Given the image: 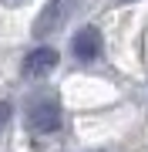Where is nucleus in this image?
Returning a JSON list of instances; mask_svg holds the SVG:
<instances>
[{"label": "nucleus", "instance_id": "nucleus-4", "mask_svg": "<svg viewBox=\"0 0 148 152\" xmlns=\"http://www.w3.org/2000/svg\"><path fill=\"white\" fill-rule=\"evenodd\" d=\"M57 68V51L54 48H34L27 58H24V75L27 78H40V75H51Z\"/></svg>", "mask_w": 148, "mask_h": 152}, {"label": "nucleus", "instance_id": "nucleus-5", "mask_svg": "<svg viewBox=\"0 0 148 152\" xmlns=\"http://www.w3.org/2000/svg\"><path fill=\"white\" fill-rule=\"evenodd\" d=\"M7 122H10V105H7V102H0V129H4Z\"/></svg>", "mask_w": 148, "mask_h": 152}, {"label": "nucleus", "instance_id": "nucleus-3", "mask_svg": "<svg viewBox=\"0 0 148 152\" xmlns=\"http://www.w3.org/2000/svg\"><path fill=\"white\" fill-rule=\"evenodd\" d=\"M101 34H98V27H81L74 34V41H71V51H74V58L77 61H98V54H101Z\"/></svg>", "mask_w": 148, "mask_h": 152}, {"label": "nucleus", "instance_id": "nucleus-1", "mask_svg": "<svg viewBox=\"0 0 148 152\" xmlns=\"http://www.w3.org/2000/svg\"><path fill=\"white\" fill-rule=\"evenodd\" d=\"M74 7H77V0H51L44 10H40V17L34 20V34L37 37H47V34L61 31L67 24V17L74 14Z\"/></svg>", "mask_w": 148, "mask_h": 152}, {"label": "nucleus", "instance_id": "nucleus-6", "mask_svg": "<svg viewBox=\"0 0 148 152\" xmlns=\"http://www.w3.org/2000/svg\"><path fill=\"white\" fill-rule=\"evenodd\" d=\"M0 4H7V7H20L24 0H0Z\"/></svg>", "mask_w": 148, "mask_h": 152}, {"label": "nucleus", "instance_id": "nucleus-2", "mask_svg": "<svg viewBox=\"0 0 148 152\" xmlns=\"http://www.w3.org/2000/svg\"><path fill=\"white\" fill-rule=\"evenodd\" d=\"M27 125H30V132H37V135H51V132L61 129V108H57L54 102L34 105L30 115H27Z\"/></svg>", "mask_w": 148, "mask_h": 152}]
</instances>
